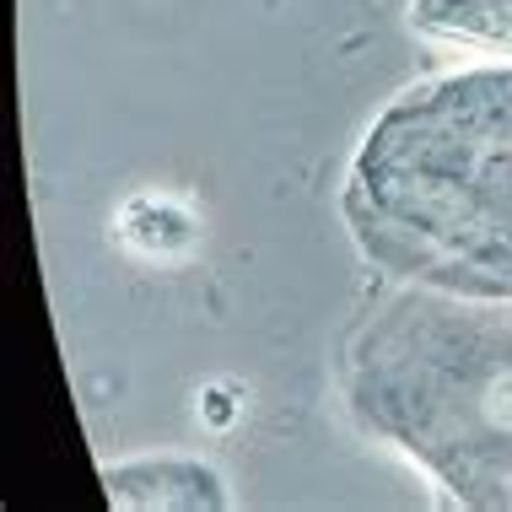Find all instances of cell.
Here are the masks:
<instances>
[{
    "label": "cell",
    "mask_w": 512,
    "mask_h": 512,
    "mask_svg": "<svg viewBox=\"0 0 512 512\" xmlns=\"http://www.w3.org/2000/svg\"><path fill=\"white\" fill-rule=\"evenodd\" d=\"M114 507H227L221 475L195 459H141L103 475Z\"/></svg>",
    "instance_id": "3"
},
{
    "label": "cell",
    "mask_w": 512,
    "mask_h": 512,
    "mask_svg": "<svg viewBox=\"0 0 512 512\" xmlns=\"http://www.w3.org/2000/svg\"><path fill=\"white\" fill-rule=\"evenodd\" d=\"M345 405L453 502L512 512V302L399 281L345 345Z\"/></svg>",
    "instance_id": "2"
},
{
    "label": "cell",
    "mask_w": 512,
    "mask_h": 512,
    "mask_svg": "<svg viewBox=\"0 0 512 512\" xmlns=\"http://www.w3.org/2000/svg\"><path fill=\"white\" fill-rule=\"evenodd\" d=\"M410 22L421 33L459 38V44L512 49V0H415Z\"/></svg>",
    "instance_id": "4"
},
{
    "label": "cell",
    "mask_w": 512,
    "mask_h": 512,
    "mask_svg": "<svg viewBox=\"0 0 512 512\" xmlns=\"http://www.w3.org/2000/svg\"><path fill=\"white\" fill-rule=\"evenodd\" d=\"M340 216L394 281L512 302V65L399 92L356 146Z\"/></svg>",
    "instance_id": "1"
}]
</instances>
